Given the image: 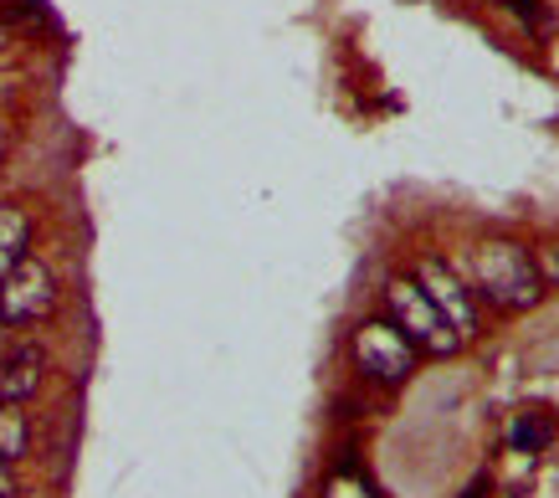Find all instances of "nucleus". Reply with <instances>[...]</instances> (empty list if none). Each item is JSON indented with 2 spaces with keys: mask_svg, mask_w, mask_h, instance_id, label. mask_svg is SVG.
I'll list each match as a JSON object with an SVG mask.
<instances>
[{
  "mask_svg": "<svg viewBox=\"0 0 559 498\" xmlns=\"http://www.w3.org/2000/svg\"><path fill=\"white\" fill-rule=\"evenodd\" d=\"M26 452H32L26 406H0V463H21Z\"/></svg>",
  "mask_w": 559,
  "mask_h": 498,
  "instance_id": "8",
  "label": "nucleus"
},
{
  "mask_svg": "<svg viewBox=\"0 0 559 498\" xmlns=\"http://www.w3.org/2000/svg\"><path fill=\"white\" fill-rule=\"evenodd\" d=\"M539 262V277H544V288H559V241L544 252V258H534Z\"/></svg>",
  "mask_w": 559,
  "mask_h": 498,
  "instance_id": "11",
  "label": "nucleus"
},
{
  "mask_svg": "<svg viewBox=\"0 0 559 498\" xmlns=\"http://www.w3.org/2000/svg\"><path fill=\"white\" fill-rule=\"evenodd\" d=\"M503 5H513V11L528 21H539V0H503Z\"/></svg>",
  "mask_w": 559,
  "mask_h": 498,
  "instance_id": "12",
  "label": "nucleus"
},
{
  "mask_svg": "<svg viewBox=\"0 0 559 498\" xmlns=\"http://www.w3.org/2000/svg\"><path fill=\"white\" fill-rule=\"evenodd\" d=\"M5 150H11V129L0 123V159H5Z\"/></svg>",
  "mask_w": 559,
  "mask_h": 498,
  "instance_id": "15",
  "label": "nucleus"
},
{
  "mask_svg": "<svg viewBox=\"0 0 559 498\" xmlns=\"http://www.w3.org/2000/svg\"><path fill=\"white\" fill-rule=\"evenodd\" d=\"M21 258H32V216L11 201H0V277L11 273Z\"/></svg>",
  "mask_w": 559,
  "mask_h": 498,
  "instance_id": "7",
  "label": "nucleus"
},
{
  "mask_svg": "<svg viewBox=\"0 0 559 498\" xmlns=\"http://www.w3.org/2000/svg\"><path fill=\"white\" fill-rule=\"evenodd\" d=\"M416 283H421L426 298L447 313V324L457 329L462 340H467V334H477V293L467 288V277H462L452 262H447V258H421Z\"/></svg>",
  "mask_w": 559,
  "mask_h": 498,
  "instance_id": "5",
  "label": "nucleus"
},
{
  "mask_svg": "<svg viewBox=\"0 0 559 498\" xmlns=\"http://www.w3.org/2000/svg\"><path fill=\"white\" fill-rule=\"evenodd\" d=\"M385 304H390V324L401 329L421 355H457L462 344H467L457 329L447 324V313L421 293L416 277H395V283L385 288Z\"/></svg>",
  "mask_w": 559,
  "mask_h": 498,
  "instance_id": "2",
  "label": "nucleus"
},
{
  "mask_svg": "<svg viewBox=\"0 0 559 498\" xmlns=\"http://www.w3.org/2000/svg\"><path fill=\"white\" fill-rule=\"evenodd\" d=\"M462 277H467V288H473L477 298H488L498 313H528L544 293H549L544 288V277H539L534 252L519 247V241H503V237L473 247V258H467V273Z\"/></svg>",
  "mask_w": 559,
  "mask_h": 498,
  "instance_id": "1",
  "label": "nucleus"
},
{
  "mask_svg": "<svg viewBox=\"0 0 559 498\" xmlns=\"http://www.w3.org/2000/svg\"><path fill=\"white\" fill-rule=\"evenodd\" d=\"M509 447H519V452H544V447H555V416H544V412L513 416Z\"/></svg>",
  "mask_w": 559,
  "mask_h": 498,
  "instance_id": "9",
  "label": "nucleus"
},
{
  "mask_svg": "<svg viewBox=\"0 0 559 498\" xmlns=\"http://www.w3.org/2000/svg\"><path fill=\"white\" fill-rule=\"evenodd\" d=\"M16 494V483H11V463H0V498Z\"/></svg>",
  "mask_w": 559,
  "mask_h": 498,
  "instance_id": "14",
  "label": "nucleus"
},
{
  "mask_svg": "<svg viewBox=\"0 0 559 498\" xmlns=\"http://www.w3.org/2000/svg\"><path fill=\"white\" fill-rule=\"evenodd\" d=\"M349 355H355L359 376L374 380V386H406V380L416 376V360H421V349L390 324V319L359 324L355 340H349Z\"/></svg>",
  "mask_w": 559,
  "mask_h": 498,
  "instance_id": "3",
  "label": "nucleus"
},
{
  "mask_svg": "<svg viewBox=\"0 0 559 498\" xmlns=\"http://www.w3.org/2000/svg\"><path fill=\"white\" fill-rule=\"evenodd\" d=\"M462 498H488V473H477V478L467 483V494H462Z\"/></svg>",
  "mask_w": 559,
  "mask_h": 498,
  "instance_id": "13",
  "label": "nucleus"
},
{
  "mask_svg": "<svg viewBox=\"0 0 559 498\" xmlns=\"http://www.w3.org/2000/svg\"><path fill=\"white\" fill-rule=\"evenodd\" d=\"M41 376H47V349L41 344H16L0 355V406H26L36 391H41Z\"/></svg>",
  "mask_w": 559,
  "mask_h": 498,
  "instance_id": "6",
  "label": "nucleus"
},
{
  "mask_svg": "<svg viewBox=\"0 0 559 498\" xmlns=\"http://www.w3.org/2000/svg\"><path fill=\"white\" fill-rule=\"evenodd\" d=\"M51 309H57V277H51L47 262L21 258L11 273L0 277V324L5 329L41 324Z\"/></svg>",
  "mask_w": 559,
  "mask_h": 498,
  "instance_id": "4",
  "label": "nucleus"
},
{
  "mask_svg": "<svg viewBox=\"0 0 559 498\" xmlns=\"http://www.w3.org/2000/svg\"><path fill=\"white\" fill-rule=\"evenodd\" d=\"M5 47H11V26L0 21V52H5Z\"/></svg>",
  "mask_w": 559,
  "mask_h": 498,
  "instance_id": "16",
  "label": "nucleus"
},
{
  "mask_svg": "<svg viewBox=\"0 0 559 498\" xmlns=\"http://www.w3.org/2000/svg\"><path fill=\"white\" fill-rule=\"evenodd\" d=\"M323 498H380V494H374V483L365 478V467L340 463L323 478Z\"/></svg>",
  "mask_w": 559,
  "mask_h": 498,
  "instance_id": "10",
  "label": "nucleus"
}]
</instances>
